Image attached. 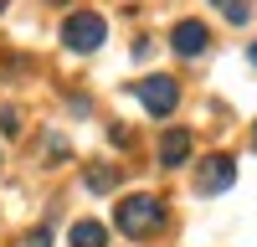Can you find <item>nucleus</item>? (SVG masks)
I'll list each match as a JSON object with an SVG mask.
<instances>
[{
    "label": "nucleus",
    "mask_w": 257,
    "mask_h": 247,
    "mask_svg": "<svg viewBox=\"0 0 257 247\" xmlns=\"http://www.w3.org/2000/svg\"><path fill=\"white\" fill-rule=\"evenodd\" d=\"M160 221H165L160 196H128V201H118V232L123 237H149Z\"/></svg>",
    "instance_id": "nucleus-1"
},
{
    "label": "nucleus",
    "mask_w": 257,
    "mask_h": 247,
    "mask_svg": "<svg viewBox=\"0 0 257 247\" xmlns=\"http://www.w3.org/2000/svg\"><path fill=\"white\" fill-rule=\"evenodd\" d=\"M103 36H108V26H103V16H93V11H77V16L62 21V41H67L72 52H98Z\"/></svg>",
    "instance_id": "nucleus-2"
},
{
    "label": "nucleus",
    "mask_w": 257,
    "mask_h": 247,
    "mask_svg": "<svg viewBox=\"0 0 257 247\" xmlns=\"http://www.w3.org/2000/svg\"><path fill=\"white\" fill-rule=\"evenodd\" d=\"M134 93H139V103H144V108L160 118V113H175V103H180V82L160 72V77H144V82H134Z\"/></svg>",
    "instance_id": "nucleus-3"
},
{
    "label": "nucleus",
    "mask_w": 257,
    "mask_h": 247,
    "mask_svg": "<svg viewBox=\"0 0 257 247\" xmlns=\"http://www.w3.org/2000/svg\"><path fill=\"white\" fill-rule=\"evenodd\" d=\"M231 180H237V160L231 155H211V160H201L196 191L201 196H221V191H231Z\"/></svg>",
    "instance_id": "nucleus-4"
},
{
    "label": "nucleus",
    "mask_w": 257,
    "mask_h": 247,
    "mask_svg": "<svg viewBox=\"0 0 257 247\" xmlns=\"http://www.w3.org/2000/svg\"><path fill=\"white\" fill-rule=\"evenodd\" d=\"M170 47H175L180 57H201V52L211 47V31L201 26V21H180V26L170 31Z\"/></svg>",
    "instance_id": "nucleus-5"
},
{
    "label": "nucleus",
    "mask_w": 257,
    "mask_h": 247,
    "mask_svg": "<svg viewBox=\"0 0 257 247\" xmlns=\"http://www.w3.org/2000/svg\"><path fill=\"white\" fill-rule=\"evenodd\" d=\"M190 160V129H165V139H160V165H185Z\"/></svg>",
    "instance_id": "nucleus-6"
},
{
    "label": "nucleus",
    "mask_w": 257,
    "mask_h": 247,
    "mask_svg": "<svg viewBox=\"0 0 257 247\" xmlns=\"http://www.w3.org/2000/svg\"><path fill=\"white\" fill-rule=\"evenodd\" d=\"M108 232H103L98 221H72V247H103Z\"/></svg>",
    "instance_id": "nucleus-7"
},
{
    "label": "nucleus",
    "mask_w": 257,
    "mask_h": 247,
    "mask_svg": "<svg viewBox=\"0 0 257 247\" xmlns=\"http://www.w3.org/2000/svg\"><path fill=\"white\" fill-rule=\"evenodd\" d=\"M221 11H226V21H247V16H252V6H247V0H226Z\"/></svg>",
    "instance_id": "nucleus-8"
},
{
    "label": "nucleus",
    "mask_w": 257,
    "mask_h": 247,
    "mask_svg": "<svg viewBox=\"0 0 257 247\" xmlns=\"http://www.w3.org/2000/svg\"><path fill=\"white\" fill-rule=\"evenodd\" d=\"M21 247H52V232H47V226H36V232L21 237Z\"/></svg>",
    "instance_id": "nucleus-9"
},
{
    "label": "nucleus",
    "mask_w": 257,
    "mask_h": 247,
    "mask_svg": "<svg viewBox=\"0 0 257 247\" xmlns=\"http://www.w3.org/2000/svg\"><path fill=\"white\" fill-rule=\"evenodd\" d=\"M252 67H257V47H252Z\"/></svg>",
    "instance_id": "nucleus-10"
},
{
    "label": "nucleus",
    "mask_w": 257,
    "mask_h": 247,
    "mask_svg": "<svg viewBox=\"0 0 257 247\" xmlns=\"http://www.w3.org/2000/svg\"><path fill=\"white\" fill-rule=\"evenodd\" d=\"M211 6H226V0H211Z\"/></svg>",
    "instance_id": "nucleus-11"
},
{
    "label": "nucleus",
    "mask_w": 257,
    "mask_h": 247,
    "mask_svg": "<svg viewBox=\"0 0 257 247\" xmlns=\"http://www.w3.org/2000/svg\"><path fill=\"white\" fill-rule=\"evenodd\" d=\"M52 6H67V0H52Z\"/></svg>",
    "instance_id": "nucleus-12"
},
{
    "label": "nucleus",
    "mask_w": 257,
    "mask_h": 247,
    "mask_svg": "<svg viewBox=\"0 0 257 247\" xmlns=\"http://www.w3.org/2000/svg\"><path fill=\"white\" fill-rule=\"evenodd\" d=\"M0 6H6V0H0Z\"/></svg>",
    "instance_id": "nucleus-13"
},
{
    "label": "nucleus",
    "mask_w": 257,
    "mask_h": 247,
    "mask_svg": "<svg viewBox=\"0 0 257 247\" xmlns=\"http://www.w3.org/2000/svg\"><path fill=\"white\" fill-rule=\"evenodd\" d=\"M252 139H257V134H252Z\"/></svg>",
    "instance_id": "nucleus-14"
}]
</instances>
